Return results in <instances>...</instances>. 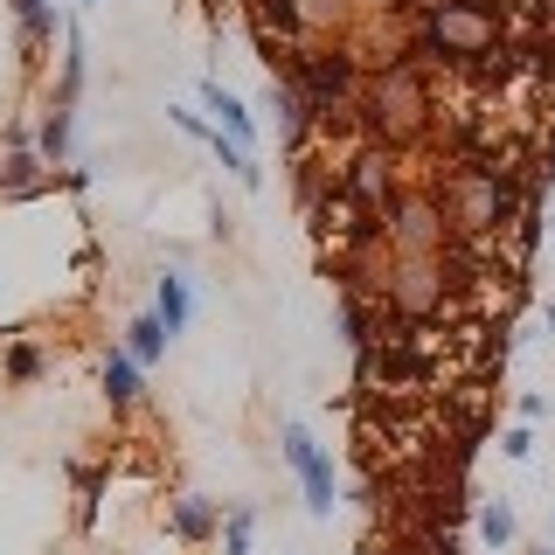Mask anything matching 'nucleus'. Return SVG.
<instances>
[{
	"label": "nucleus",
	"mask_w": 555,
	"mask_h": 555,
	"mask_svg": "<svg viewBox=\"0 0 555 555\" xmlns=\"http://www.w3.org/2000/svg\"><path fill=\"white\" fill-rule=\"evenodd\" d=\"M542 8H548V14H555V0H542Z\"/></svg>",
	"instance_id": "21"
},
{
	"label": "nucleus",
	"mask_w": 555,
	"mask_h": 555,
	"mask_svg": "<svg viewBox=\"0 0 555 555\" xmlns=\"http://www.w3.org/2000/svg\"><path fill=\"white\" fill-rule=\"evenodd\" d=\"M340 188L369 208V216L389 222L396 216V146H361L354 160L340 167Z\"/></svg>",
	"instance_id": "2"
},
{
	"label": "nucleus",
	"mask_w": 555,
	"mask_h": 555,
	"mask_svg": "<svg viewBox=\"0 0 555 555\" xmlns=\"http://www.w3.org/2000/svg\"><path fill=\"white\" fill-rule=\"evenodd\" d=\"M354 126L369 132V146H403V139L430 132V91H424L416 56H396L382 69V83L354 104Z\"/></svg>",
	"instance_id": "1"
},
{
	"label": "nucleus",
	"mask_w": 555,
	"mask_h": 555,
	"mask_svg": "<svg viewBox=\"0 0 555 555\" xmlns=\"http://www.w3.org/2000/svg\"><path fill=\"white\" fill-rule=\"evenodd\" d=\"M500 451H507V459H528V451H534V430H528V424H514L507 438H500Z\"/></svg>",
	"instance_id": "17"
},
{
	"label": "nucleus",
	"mask_w": 555,
	"mask_h": 555,
	"mask_svg": "<svg viewBox=\"0 0 555 555\" xmlns=\"http://www.w3.org/2000/svg\"><path fill=\"white\" fill-rule=\"evenodd\" d=\"M285 465H292V473H299V486H306V507L320 514V520L334 514V459L312 444L306 424H285Z\"/></svg>",
	"instance_id": "3"
},
{
	"label": "nucleus",
	"mask_w": 555,
	"mask_h": 555,
	"mask_svg": "<svg viewBox=\"0 0 555 555\" xmlns=\"http://www.w3.org/2000/svg\"><path fill=\"white\" fill-rule=\"evenodd\" d=\"M69 139H77V104H49V118H42V132H35V153H42L49 167H63V153H69Z\"/></svg>",
	"instance_id": "10"
},
{
	"label": "nucleus",
	"mask_w": 555,
	"mask_h": 555,
	"mask_svg": "<svg viewBox=\"0 0 555 555\" xmlns=\"http://www.w3.org/2000/svg\"><path fill=\"white\" fill-rule=\"evenodd\" d=\"M438 299H444V264H430V257H410V264L396 271V285H389V306L403 312V320H424Z\"/></svg>",
	"instance_id": "4"
},
{
	"label": "nucleus",
	"mask_w": 555,
	"mask_h": 555,
	"mask_svg": "<svg viewBox=\"0 0 555 555\" xmlns=\"http://www.w3.org/2000/svg\"><path fill=\"white\" fill-rule=\"evenodd\" d=\"M548 334H555V299H548Z\"/></svg>",
	"instance_id": "19"
},
{
	"label": "nucleus",
	"mask_w": 555,
	"mask_h": 555,
	"mask_svg": "<svg viewBox=\"0 0 555 555\" xmlns=\"http://www.w3.org/2000/svg\"><path fill=\"white\" fill-rule=\"evenodd\" d=\"M153 312H160L167 334H188V320H195V292H188L181 271H160V278H153Z\"/></svg>",
	"instance_id": "8"
},
{
	"label": "nucleus",
	"mask_w": 555,
	"mask_h": 555,
	"mask_svg": "<svg viewBox=\"0 0 555 555\" xmlns=\"http://www.w3.org/2000/svg\"><path fill=\"white\" fill-rule=\"evenodd\" d=\"M202 104L216 112V132H222V139H236V146H257V118L243 112V98H236V91H222V83L208 77V83H202Z\"/></svg>",
	"instance_id": "5"
},
{
	"label": "nucleus",
	"mask_w": 555,
	"mask_h": 555,
	"mask_svg": "<svg viewBox=\"0 0 555 555\" xmlns=\"http://www.w3.org/2000/svg\"><path fill=\"white\" fill-rule=\"evenodd\" d=\"M250 520H257V507H250V500H236L230 528H222V555H250Z\"/></svg>",
	"instance_id": "16"
},
{
	"label": "nucleus",
	"mask_w": 555,
	"mask_h": 555,
	"mask_svg": "<svg viewBox=\"0 0 555 555\" xmlns=\"http://www.w3.org/2000/svg\"><path fill=\"white\" fill-rule=\"evenodd\" d=\"M0 369H8V382H14V389H22V382H35V375H42V347H35V340H14Z\"/></svg>",
	"instance_id": "15"
},
{
	"label": "nucleus",
	"mask_w": 555,
	"mask_h": 555,
	"mask_svg": "<svg viewBox=\"0 0 555 555\" xmlns=\"http://www.w3.org/2000/svg\"><path fill=\"white\" fill-rule=\"evenodd\" d=\"M167 340H173V334L160 326V312H139V320L126 326V354L139 361V369H153V361L167 354Z\"/></svg>",
	"instance_id": "12"
},
{
	"label": "nucleus",
	"mask_w": 555,
	"mask_h": 555,
	"mask_svg": "<svg viewBox=\"0 0 555 555\" xmlns=\"http://www.w3.org/2000/svg\"><path fill=\"white\" fill-rule=\"evenodd\" d=\"M49 160L35 146H14L8 160H0V195H42V188H56V173H42Z\"/></svg>",
	"instance_id": "7"
},
{
	"label": "nucleus",
	"mask_w": 555,
	"mask_h": 555,
	"mask_svg": "<svg viewBox=\"0 0 555 555\" xmlns=\"http://www.w3.org/2000/svg\"><path fill=\"white\" fill-rule=\"evenodd\" d=\"M167 528H173V542H208V534L222 528V507H216V500H202V493H181L167 507Z\"/></svg>",
	"instance_id": "6"
},
{
	"label": "nucleus",
	"mask_w": 555,
	"mask_h": 555,
	"mask_svg": "<svg viewBox=\"0 0 555 555\" xmlns=\"http://www.w3.org/2000/svg\"><path fill=\"white\" fill-rule=\"evenodd\" d=\"M173 126H181L188 139H216V126H208V118H202V112H173Z\"/></svg>",
	"instance_id": "18"
},
{
	"label": "nucleus",
	"mask_w": 555,
	"mask_h": 555,
	"mask_svg": "<svg viewBox=\"0 0 555 555\" xmlns=\"http://www.w3.org/2000/svg\"><path fill=\"white\" fill-rule=\"evenodd\" d=\"M8 8H14V22H22V56L42 63V49L56 42V8H49V0H8Z\"/></svg>",
	"instance_id": "9"
},
{
	"label": "nucleus",
	"mask_w": 555,
	"mask_h": 555,
	"mask_svg": "<svg viewBox=\"0 0 555 555\" xmlns=\"http://www.w3.org/2000/svg\"><path fill=\"white\" fill-rule=\"evenodd\" d=\"M77 91H83V35L63 28V104H77Z\"/></svg>",
	"instance_id": "14"
},
{
	"label": "nucleus",
	"mask_w": 555,
	"mask_h": 555,
	"mask_svg": "<svg viewBox=\"0 0 555 555\" xmlns=\"http://www.w3.org/2000/svg\"><path fill=\"white\" fill-rule=\"evenodd\" d=\"M104 403H112V410H132L139 403V361L126 354V347H112V354H104Z\"/></svg>",
	"instance_id": "11"
},
{
	"label": "nucleus",
	"mask_w": 555,
	"mask_h": 555,
	"mask_svg": "<svg viewBox=\"0 0 555 555\" xmlns=\"http://www.w3.org/2000/svg\"><path fill=\"white\" fill-rule=\"evenodd\" d=\"M479 534H486L493 548H514L520 520H514V507H507V500H486V507H479Z\"/></svg>",
	"instance_id": "13"
},
{
	"label": "nucleus",
	"mask_w": 555,
	"mask_h": 555,
	"mask_svg": "<svg viewBox=\"0 0 555 555\" xmlns=\"http://www.w3.org/2000/svg\"><path fill=\"white\" fill-rule=\"evenodd\" d=\"M534 555H555V542H548V548H534Z\"/></svg>",
	"instance_id": "20"
}]
</instances>
